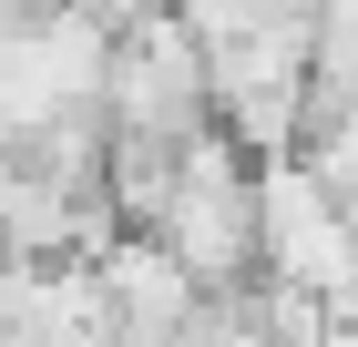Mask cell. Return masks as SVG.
<instances>
[{
    "mask_svg": "<svg viewBox=\"0 0 358 347\" xmlns=\"http://www.w3.org/2000/svg\"><path fill=\"white\" fill-rule=\"evenodd\" d=\"M256 276L276 296H307V307H338V286L358 276V225L297 154L256 163Z\"/></svg>",
    "mask_w": 358,
    "mask_h": 347,
    "instance_id": "cell-1",
    "label": "cell"
}]
</instances>
